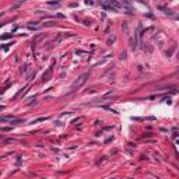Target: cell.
I'll return each instance as SVG.
<instances>
[{"label":"cell","mask_w":179,"mask_h":179,"mask_svg":"<svg viewBox=\"0 0 179 179\" xmlns=\"http://www.w3.org/2000/svg\"><path fill=\"white\" fill-rule=\"evenodd\" d=\"M87 77H88V74H87V73H85V74H83L81 77H78L77 80H76V81L73 83V85H72V88H70V91L73 92V91H76V90L81 88V87L84 85V83L87 81Z\"/></svg>","instance_id":"cell-1"},{"label":"cell","mask_w":179,"mask_h":179,"mask_svg":"<svg viewBox=\"0 0 179 179\" xmlns=\"http://www.w3.org/2000/svg\"><path fill=\"white\" fill-rule=\"evenodd\" d=\"M0 122H16V123H20L21 120L17 119L14 116H4V117H0Z\"/></svg>","instance_id":"cell-2"},{"label":"cell","mask_w":179,"mask_h":179,"mask_svg":"<svg viewBox=\"0 0 179 179\" xmlns=\"http://www.w3.org/2000/svg\"><path fill=\"white\" fill-rule=\"evenodd\" d=\"M45 119H46V117H39V119H35V120H34L32 123H38V122H42V120H45Z\"/></svg>","instance_id":"cell-3"}]
</instances>
